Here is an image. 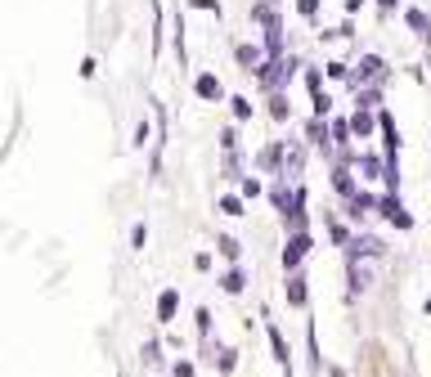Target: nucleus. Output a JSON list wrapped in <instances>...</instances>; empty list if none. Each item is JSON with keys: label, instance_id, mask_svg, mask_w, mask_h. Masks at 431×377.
<instances>
[{"label": "nucleus", "instance_id": "1", "mask_svg": "<svg viewBox=\"0 0 431 377\" xmlns=\"http://www.w3.org/2000/svg\"><path fill=\"white\" fill-rule=\"evenodd\" d=\"M377 216H382V221H387V225H396V229H400V234H409V229H413V216H409V211H404V202H400V193H387V198H382V202H377Z\"/></svg>", "mask_w": 431, "mask_h": 377}, {"label": "nucleus", "instance_id": "2", "mask_svg": "<svg viewBox=\"0 0 431 377\" xmlns=\"http://www.w3.org/2000/svg\"><path fill=\"white\" fill-rule=\"evenodd\" d=\"M310 247H315V238H310V234H292V238H288V247H283V257H279V261H283V274H297Z\"/></svg>", "mask_w": 431, "mask_h": 377}, {"label": "nucleus", "instance_id": "3", "mask_svg": "<svg viewBox=\"0 0 431 377\" xmlns=\"http://www.w3.org/2000/svg\"><path fill=\"white\" fill-rule=\"evenodd\" d=\"M377 257H387V242H382V238H368V234H355L351 238L346 261H377Z\"/></svg>", "mask_w": 431, "mask_h": 377}, {"label": "nucleus", "instance_id": "4", "mask_svg": "<svg viewBox=\"0 0 431 377\" xmlns=\"http://www.w3.org/2000/svg\"><path fill=\"white\" fill-rule=\"evenodd\" d=\"M283 297H288V306H297L305 310V301H310V292H305V274H288V283H283Z\"/></svg>", "mask_w": 431, "mask_h": 377}, {"label": "nucleus", "instance_id": "5", "mask_svg": "<svg viewBox=\"0 0 431 377\" xmlns=\"http://www.w3.org/2000/svg\"><path fill=\"white\" fill-rule=\"evenodd\" d=\"M193 90H198V99H207V104L225 99V86H220V77H212V72H198V81H193Z\"/></svg>", "mask_w": 431, "mask_h": 377}, {"label": "nucleus", "instance_id": "6", "mask_svg": "<svg viewBox=\"0 0 431 377\" xmlns=\"http://www.w3.org/2000/svg\"><path fill=\"white\" fill-rule=\"evenodd\" d=\"M351 130H355V135H373V130H382V121H377V113H368V108H355V113H351Z\"/></svg>", "mask_w": 431, "mask_h": 377}, {"label": "nucleus", "instance_id": "7", "mask_svg": "<svg viewBox=\"0 0 431 377\" xmlns=\"http://www.w3.org/2000/svg\"><path fill=\"white\" fill-rule=\"evenodd\" d=\"M180 310V292L176 288H162V297H157V323H171Z\"/></svg>", "mask_w": 431, "mask_h": 377}, {"label": "nucleus", "instance_id": "8", "mask_svg": "<svg viewBox=\"0 0 431 377\" xmlns=\"http://www.w3.org/2000/svg\"><path fill=\"white\" fill-rule=\"evenodd\" d=\"M332 189H337L346 202L355 198V193H360V189H355V175H351V166H332Z\"/></svg>", "mask_w": 431, "mask_h": 377}, {"label": "nucleus", "instance_id": "9", "mask_svg": "<svg viewBox=\"0 0 431 377\" xmlns=\"http://www.w3.org/2000/svg\"><path fill=\"white\" fill-rule=\"evenodd\" d=\"M243 288H248V270H243V265H233L229 274H220V292H229V297H238Z\"/></svg>", "mask_w": 431, "mask_h": 377}, {"label": "nucleus", "instance_id": "10", "mask_svg": "<svg viewBox=\"0 0 431 377\" xmlns=\"http://www.w3.org/2000/svg\"><path fill=\"white\" fill-rule=\"evenodd\" d=\"M207 350H212V346H207ZM212 355H216V373H220V377H229L233 364H238V350H233V346H216Z\"/></svg>", "mask_w": 431, "mask_h": 377}, {"label": "nucleus", "instance_id": "11", "mask_svg": "<svg viewBox=\"0 0 431 377\" xmlns=\"http://www.w3.org/2000/svg\"><path fill=\"white\" fill-rule=\"evenodd\" d=\"M346 283H351V297H360V292L368 288V270L360 261H346Z\"/></svg>", "mask_w": 431, "mask_h": 377}, {"label": "nucleus", "instance_id": "12", "mask_svg": "<svg viewBox=\"0 0 431 377\" xmlns=\"http://www.w3.org/2000/svg\"><path fill=\"white\" fill-rule=\"evenodd\" d=\"M355 166H360L368 180H387V162H377L373 153H360V157H355Z\"/></svg>", "mask_w": 431, "mask_h": 377}, {"label": "nucleus", "instance_id": "13", "mask_svg": "<svg viewBox=\"0 0 431 377\" xmlns=\"http://www.w3.org/2000/svg\"><path fill=\"white\" fill-rule=\"evenodd\" d=\"M216 252L225 257L229 265H238L243 261V247H238V238H229V234H216Z\"/></svg>", "mask_w": 431, "mask_h": 377}, {"label": "nucleus", "instance_id": "14", "mask_svg": "<svg viewBox=\"0 0 431 377\" xmlns=\"http://www.w3.org/2000/svg\"><path fill=\"white\" fill-rule=\"evenodd\" d=\"M328 130H332V140H337V144H341V149H346V144H351V135H355V130H351V121H346V117H332V121H328ZM346 153H351V149H346Z\"/></svg>", "mask_w": 431, "mask_h": 377}, {"label": "nucleus", "instance_id": "15", "mask_svg": "<svg viewBox=\"0 0 431 377\" xmlns=\"http://www.w3.org/2000/svg\"><path fill=\"white\" fill-rule=\"evenodd\" d=\"M355 108H368V113H377V108H382V90H377V86H364L360 94H355Z\"/></svg>", "mask_w": 431, "mask_h": 377}, {"label": "nucleus", "instance_id": "16", "mask_svg": "<svg viewBox=\"0 0 431 377\" xmlns=\"http://www.w3.org/2000/svg\"><path fill=\"white\" fill-rule=\"evenodd\" d=\"M238 63L243 68H252V72H261L265 63H261V50H256V45H238Z\"/></svg>", "mask_w": 431, "mask_h": 377}, {"label": "nucleus", "instance_id": "17", "mask_svg": "<svg viewBox=\"0 0 431 377\" xmlns=\"http://www.w3.org/2000/svg\"><path fill=\"white\" fill-rule=\"evenodd\" d=\"M283 149H288V144H265L256 162H261V166H283Z\"/></svg>", "mask_w": 431, "mask_h": 377}, {"label": "nucleus", "instance_id": "18", "mask_svg": "<svg viewBox=\"0 0 431 377\" xmlns=\"http://www.w3.org/2000/svg\"><path fill=\"white\" fill-rule=\"evenodd\" d=\"M269 117H274V121H288V117H292V104L283 99V90L269 94Z\"/></svg>", "mask_w": 431, "mask_h": 377}, {"label": "nucleus", "instance_id": "19", "mask_svg": "<svg viewBox=\"0 0 431 377\" xmlns=\"http://www.w3.org/2000/svg\"><path fill=\"white\" fill-rule=\"evenodd\" d=\"M229 108H233V117H238V121H252V99H248V94H233Z\"/></svg>", "mask_w": 431, "mask_h": 377}, {"label": "nucleus", "instance_id": "20", "mask_svg": "<svg viewBox=\"0 0 431 377\" xmlns=\"http://www.w3.org/2000/svg\"><path fill=\"white\" fill-rule=\"evenodd\" d=\"M193 319H198V337H202L207 346H212V310H207V306H198V314H193Z\"/></svg>", "mask_w": 431, "mask_h": 377}, {"label": "nucleus", "instance_id": "21", "mask_svg": "<svg viewBox=\"0 0 431 377\" xmlns=\"http://www.w3.org/2000/svg\"><path fill=\"white\" fill-rule=\"evenodd\" d=\"M328 234H332V242H337V247H351V238H355L341 221H328Z\"/></svg>", "mask_w": 431, "mask_h": 377}, {"label": "nucleus", "instance_id": "22", "mask_svg": "<svg viewBox=\"0 0 431 377\" xmlns=\"http://www.w3.org/2000/svg\"><path fill=\"white\" fill-rule=\"evenodd\" d=\"M404 23H409L413 32H423V36L431 32V23H427V14H423V9H409V14H404Z\"/></svg>", "mask_w": 431, "mask_h": 377}, {"label": "nucleus", "instance_id": "23", "mask_svg": "<svg viewBox=\"0 0 431 377\" xmlns=\"http://www.w3.org/2000/svg\"><path fill=\"white\" fill-rule=\"evenodd\" d=\"M238 189H243V198H261V189H265V185H261L256 175H243V185H238Z\"/></svg>", "mask_w": 431, "mask_h": 377}, {"label": "nucleus", "instance_id": "24", "mask_svg": "<svg viewBox=\"0 0 431 377\" xmlns=\"http://www.w3.org/2000/svg\"><path fill=\"white\" fill-rule=\"evenodd\" d=\"M319 77H324L319 68H305V90H310V99H315V94H324V86H319Z\"/></svg>", "mask_w": 431, "mask_h": 377}, {"label": "nucleus", "instance_id": "25", "mask_svg": "<svg viewBox=\"0 0 431 377\" xmlns=\"http://www.w3.org/2000/svg\"><path fill=\"white\" fill-rule=\"evenodd\" d=\"M171 377H198V369H193V359H176L171 364Z\"/></svg>", "mask_w": 431, "mask_h": 377}, {"label": "nucleus", "instance_id": "26", "mask_svg": "<svg viewBox=\"0 0 431 377\" xmlns=\"http://www.w3.org/2000/svg\"><path fill=\"white\" fill-rule=\"evenodd\" d=\"M220 211H225V216H243V198H229V193H225V198H220Z\"/></svg>", "mask_w": 431, "mask_h": 377}, {"label": "nucleus", "instance_id": "27", "mask_svg": "<svg viewBox=\"0 0 431 377\" xmlns=\"http://www.w3.org/2000/svg\"><path fill=\"white\" fill-rule=\"evenodd\" d=\"M297 14L301 18H319V0H297Z\"/></svg>", "mask_w": 431, "mask_h": 377}, {"label": "nucleus", "instance_id": "28", "mask_svg": "<svg viewBox=\"0 0 431 377\" xmlns=\"http://www.w3.org/2000/svg\"><path fill=\"white\" fill-rule=\"evenodd\" d=\"M144 242H149V229L135 225V229H130V247H144Z\"/></svg>", "mask_w": 431, "mask_h": 377}, {"label": "nucleus", "instance_id": "29", "mask_svg": "<svg viewBox=\"0 0 431 377\" xmlns=\"http://www.w3.org/2000/svg\"><path fill=\"white\" fill-rule=\"evenodd\" d=\"M328 77L332 81H351V72H346V63H328Z\"/></svg>", "mask_w": 431, "mask_h": 377}, {"label": "nucleus", "instance_id": "30", "mask_svg": "<svg viewBox=\"0 0 431 377\" xmlns=\"http://www.w3.org/2000/svg\"><path fill=\"white\" fill-rule=\"evenodd\" d=\"M144 144H149V121H140V126H135V149H144Z\"/></svg>", "mask_w": 431, "mask_h": 377}, {"label": "nucleus", "instance_id": "31", "mask_svg": "<svg viewBox=\"0 0 431 377\" xmlns=\"http://www.w3.org/2000/svg\"><path fill=\"white\" fill-rule=\"evenodd\" d=\"M189 5H193V9H202V14H220L216 0H189Z\"/></svg>", "mask_w": 431, "mask_h": 377}, {"label": "nucleus", "instance_id": "32", "mask_svg": "<svg viewBox=\"0 0 431 377\" xmlns=\"http://www.w3.org/2000/svg\"><path fill=\"white\" fill-rule=\"evenodd\" d=\"M364 5H368V0H346V5H341V9H346V14H360Z\"/></svg>", "mask_w": 431, "mask_h": 377}, {"label": "nucleus", "instance_id": "33", "mask_svg": "<svg viewBox=\"0 0 431 377\" xmlns=\"http://www.w3.org/2000/svg\"><path fill=\"white\" fill-rule=\"evenodd\" d=\"M377 9H382V14H391V9H396V0H377Z\"/></svg>", "mask_w": 431, "mask_h": 377}, {"label": "nucleus", "instance_id": "34", "mask_svg": "<svg viewBox=\"0 0 431 377\" xmlns=\"http://www.w3.org/2000/svg\"><path fill=\"white\" fill-rule=\"evenodd\" d=\"M423 310H427V314H431V297H427V301H423Z\"/></svg>", "mask_w": 431, "mask_h": 377}]
</instances>
